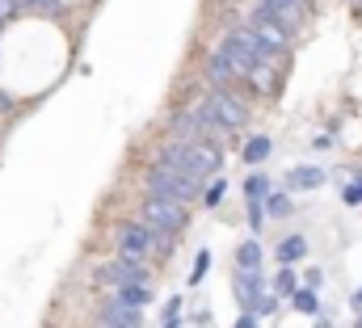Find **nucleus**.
<instances>
[{
  "mask_svg": "<svg viewBox=\"0 0 362 328\" xmlns=\"http://www.w3.org/2000/svg\"><path fill=\"white\" fill-rule=\"evenodd\" d=\"M156 164L160 168H173V172H185L189 181H206V177H215L219 172V164H223V152L215 148V144H160L156 148Z\"/></svg>",
  "mask_w": 362,
  "mask_h": 328,
  "instance_id": "f257e3e1",
  "label": "nucleus"
},
{
  "mask_svg": "<svg viewBox=\"0 0 362 328\" xmlns=\"http://www.w3.org/2000/svg\"><path fill=\"white\" fill-rule=\"evenodd\" d=\"M202 194V185L198 181H189L185 172H173V168H160V164H152L148 168V198H156V202H194Z\"/></svg>",
  "mask_w": 362,
  "mask_h": 328,
  "instance_id": "f03ea898",
  "label": "nucleus"
},
{
  "mask_svg": "<svg viewBox=\"0 0 362 328\" xmlns=\"http://www.w3.org/2000/svg\"><path fill=\"white\" fill-rule=\"evenodd\" d=\"M185 219H189L185 206H177V202H156V198H148L144 202V215H139V223H148V232L156 236V248L173 245V236L185 228Z\"/></svg>",
  "mask_w": 362,
  "mask_h": 328,
  "instance_id": "7ed1b4c3",
  "label": "nucleus"
},
{
  "mask_svg": "<svg viewBox=\"0 0 362 328\" xmlns=\"http://www.w3.org/2000/svg\"><path fill=\"white\" fill-rule=\"evenodd\" d=\"M202 105H206V114H211L228 135H232V131H240V127L249 122V105H245L232 88H211V97H206Z\"/></svg>",
  "mask_w": 362,
  "mask_h": 328,
  "instance_id": "20e7f679",
  "label": "nucleus"
},
{
  "mask_svg": "<svg viewBox=\"0 0 362 328\" xmlns=\"http://www.w3.org/2000/svg\"><path fill=\"white\" fill-rule=\"evenodd\" d=\"M97 282L105 286V291H122V286H152V278H148V269L144 265H135V261H105L101 265V274H97Z\"/></svg>",
  "mask_w": 362,
  "mask_h": 328,
  "instance_id": "39448f33",
  "label": "nucleus"
},
{
  "mask_svg": "<svg viewBox=\"0 0 362 328\" xmlns=\"http://www.w3.org/2000/svg\"><path fill=\"white\" fill-rule=\"evenodd\" d=\"M156 248V236L148 232V223H127V228H118V257L122 261H135V265H144L148 261V252Z\"/></svg>",
  "mask_w": 362,
  "mask_h": 328,
  "instance_id": "423d86ee",
  "label": "nucleus"
},
{
  "mask_svg": "<svg viewBox=\"0 0 362 328\" xmlns=\"http://www.w3.org/2000/svg\"><path fill=\"white\" fill-rule=\"evenodd\" d=\"M232 295L240 299L245 312H253L262 299H270L274 291L266 286V274L262 269H232Z\"/></svg>",
  "mask_w": 362,
  "mask_h": 328,
  "instance_id": "0eeeda50",
  "label": "nucleus"
},
{
  "mask_svg": "<svg viewBox=\"0 0 362 328\" xmlns=\"http://www.w3.org/2000/svg\"><path fill=\"white\" fill-rule=\"evenodd\" d=\"M257 13L270 17L274 25H282L286 34H295V25H299L303 13H308V0H257Z\"/></svg>",
  "mask_w": 362,
  "mask_h": 328,
  "instance_id": "6e6552de",
  "label": "nucleus"
},
{
  "mask_svg": "<svg viewBox=\"0 0 362 328\" xmlns=\"http://www.w3.org/2000/svg\"><path fill=\"white\" fill-rule=\"evenodd\" d=\"M329 181V172L320 164H295L286 177H282V189L286 194H308V189H320Z\"/></svg>",
  "mask_w": 362,
  "mask_h": 328,
  "instance_id": "1a4fd4ad",
  "label": "nucleus"
},
{
  "mask_svg": "<svg viewBox=\"0 0 362 328\" xmlns=\"http://www.w3.org/2000/svg\"><path fill=\"white\" fill-rule=\"evenodd\" d=\"M274 257H278V265H299L303 257H308V236L303 232H291V236H282L278 240V248H274Z\"/></svg>",
  "mask_w": 362,
  "mask_h": 328,
  "instance_id": "9d476101",
  "label": "nucleus"
},
{
  "mask_svg": "<svg viewBox=\"0 0 362 328\" xmlns=\"http://www.w3.org/2000/svg\"><path fill=\"white\" fill-rule=\"evenodd\" d=\"M274 189H278L274 177L270 172H262V168H253V172L245 177V202H262V206H266V198H270Z\"/></svg>",
  "mask_w": 362,
  "mask_h": 328,
  "instance_id": "9b49d317",
  "label": "nucleus"
},
{
  "mask_svg": "<svg viewBox=\"0 0 362 328\" xmlns=\"http://www.w3.org/2000/svg\"><path fill=\"white\" fill-rule=\"evenodd\" d=\"M240 156H245V164L262 168V164L274 156V139H270V135H249V144L240 148Z\"/></svg>",
  "mask_w": 362,
  "mask_h": 328,
  "instance_id": "f8f14e48",
  "label": "nucleus"
},
{
  "mask_svg": "<svg viewBox=\"0 0 362 328\" xmlns=\"http://www.w3.org/2000/svg\"><path fill=\"white\" fill-rule=\"evenodd\" d=\"M236 269H262V261H266V252H262V245H257V236H249V240H240L236 245Z\"/></svg>",
  "mask_w": 362,
  "mask_h": 328,
  "instance_id": "ddd939ff",
  "label": "nucleus"
},
{
  "mask_svg": "<svg viewBox=\"0 0 362 328\" xmlns=\"http://www.w3.org/2000/svg\"><path fill=\"white\" fill-rule=\"evenodd\" d=\"M291 215H295V198L286 189H274L266 198V219H291Z\"/></svg>",
  "mask_w": 362,
  "mask_h": 328,
  "instance_id": "4468645a",
  "label": "nucleus"
},
{
  "mask_svg": "<svg viewBox=\"0 0 362 328\" xmlns=\"http://www.w3.org/2000/svg\"><path fill=\"white\" fill-rule=\"evenodd\" d=\"M270 291L278 295V299H291L295 291H299V274L291 269V265H282L278 274H274V282H270Z\"/></svg>",
  "mask_w": 362,
  "mask_h": 328,
  "instance_id": "2eb2a0df",
  "label": "nucleus"
},
{
  "mask_svg": "<svg viewBox=\"0 0 362 328\" xmlns=\"http://www.w3.org/2000/svg\"><path fill=\"white\" fill-rule=\"evenodd\" d=\"M291 308H295L299 316H320V295L308 291V286H299V291L291 295Z\"/></svg>",
  "mask_w": 362,
  "mask_h": 328,
  "instance_id": "dca6fc26",
  "label": "nucleus"
},
{
  "mask_svg": "<svg viewBox=\"0 0 362 328\" xmlns=\"http://www.w3.org/2000/svg\"><path fill=\"white\" fill-rule=\"evenodd\" d=\"M206 269H211V248H198V257H194V265H189V286H198L202 278H206Z\"/></svg>",
  "mask_w": 362,
  "mask_h": 328,
  "instance_id": "f3484780",
  "label": "nucleus"
},
{
  "mask_svg": "<svg viewBox=\"0 0 362 328\" xmlns=\"http://www.w3.org/2000/svg\"><path fill=\"white\" fill-rule=\"evenodd\" d=\"M181 312H185V303H181V295H173L160 312V328H181Z\"/></svg>",
  "mask_w": 362,
  "mask_h": 328,
  "instance_id": "a211bd4d",
  "label": "nucleus"
},
{
  "mask_svg": "<svg viewBox=\"0 0 362 328\" xmlns=\"http://www.w3.org/2000/svg\"><path fill=\"white\" fill-rule=\"evenodd\" d=\"M223 194H228V177H215V181L202 189V202H206V206H219V202H223Z\"/></svg>",
  "mask_w": 362,
  "mask_h": 328,
  "instance_id": "6ab92c4d",
  "label": "nucleus"
},
{
  "mask_svg": "<svg viewBox=\"0 0 362 328\" xmlns=\"http://www.w3.org/2000/svg\"><path fill=\"white\" fill-rule=\"evenodd\" d=\"M249 228H253V236L266 228V206L262 202H249Z\"/></svg>",
  "mask_w": 362,
  "mask_h": 328,
  "instance_id": "aec40b11",
  "label": "nucleus"
},
{
  "mask_svg": "<svg viewBox=\"0 0 362 328\" xmlns=\"http://www.w3.org/2000/svg\"><path fill=\"white\" fill-rule=\"evenodd\" d=\"M303 286H308V291H320V286H325V269H308V274H303Z\"/></svg>",
  "mask_w": 362,
  "mask_h": 328,
  "instance_id": "412c9836",
  "label": "nucleus"
},
{
  "mask_svg": "<svg viewBox=\"0 0 362 328\" xmlns=\"http://www.w3.org/2000/svg\"><path fill=\"white\" fill-rule=\"evenodd\" d=\"M189 320H194V324H211V312H206V303H198V308L189 312Z\"/></svg>",
  "mask_w": 362,
  "mask_h": 328,
  "instance_id": "4be33fe9",
  "label": "nucleus"
},
{
  "mask_svg": "<svg viewBox=\"0 0 362 328\" xmlns=\"http://www.w3.org/2000/svg\"><path fill=\"white\" fill-rule=\"evenodd\" d=\"M257 324H262V320H257L253 312H240V316H236V324H232V328H257Z\"/></svg>",
  "mask_w": 362,
  "mask_h": 328,
  "instance_id": "5701e85b",
  "label": "nucleus"
},
{
  "mask_svg": "<svg viewBox=\"0 0 362 328\" xmlns=\"http://www.w3.org/2000/svg\"><path fill=\"white\" fill-rule=\"evenodd\" d=\"M312 148H316V152H329V148H333V139H329V135H316V139H312Z\"/></svg>",
  "mask_w": 362,
  "mask_h": 328,
  "instance_id": "b1692460",
  "label": "nucleus"
},
{
  "mask_svg": "<svg viewBox=\"0 0 362 328\" xmlns=\"http://www.w3.org/2000/svg\"><path fill=\"white\" fill-rule=\"evenodd\" d=\"M13 8H17V4H13V0H0V25H4V21H8V17H13Z\"/></svg>",
  "mask_w": 362,
  "mask_h": 328,
  "instance_id": "393cba45",
  "label": "nucleus"
},
{
  "mask_svg": "<svg viewBox=\"0 0 362 328\" xmlns=\"http://www.w3.org/2000/svg\"><path fill=\"white\" fill-rule=\"evenodd\" d=\"M354 308H358V316H362V286L354 291Z\"/></svg>",
  "mask_w": 362,
  "mask_h": 328,
  "instance_id": "a878e982",
  "label": "nucleus"
},
{
  "mask_svg": "<svg viewBox=\"0 0 362 328\" xmlns=\"http://www.w3.org/2000/svg\"><path fill=\"white\" fill-rule=\"evenodd\" d=\"M354 181H358V189H362V172H354Z\"/></svg>",
  "mask_w": 362,
  "mask_h": 328,
  "instance_id": "bb28decb",
  "label": "nucleus"
}]
</instances>
